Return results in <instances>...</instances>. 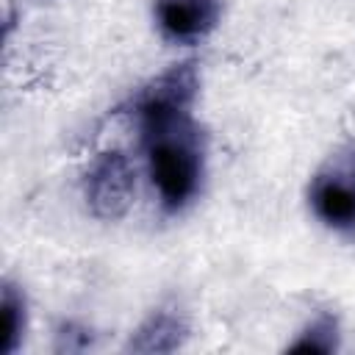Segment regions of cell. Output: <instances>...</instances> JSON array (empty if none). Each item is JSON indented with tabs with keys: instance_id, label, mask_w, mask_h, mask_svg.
Masks as SVG:
<instances>
[{
	"instance_id": "6",
	"label": "cell",
	"mask_w": 355,
	"mask_h": 355,
	"mask_svg": "<svg viewBox=\"0 0 355 355\" xmlns=\"http://www.w3.org/2000/svg\"><path fill=\"white\" fill-rule=\"evenodd\" d=\"M189 336V324L180 313L172 311H155L150 313L128 338L125 349L139 355H158V352H175L183 347Z\"/></svg>"
},
{
	"instance_id": "2",
	"label": "cell",
	"mask_w": 355,
	"mask_h": 355,
	"mask_svg": "<svg viewBox=\"0 0 355 355\" xmlns=\"http://www.w3.org/2000/svg\"><path fill=\"white\" fill-rule=\"evenodd\" d=\"M200 89V72L194 61L172 64L166 72L144 83L133 97H130V111L141 125L172 119L189 114L194 97Z\"/></svg>"
},
{
	"instance_id": "8",
	"label": "cell",
	"mask_w": 355,
	"mask_h": 355,
	"mask_svg": "<svg viewBox=\"0 0 355 355\" xmlns=\"http://www.w3.org/2000/svg\"><path fill=\"white\" fill-rule=\"evenodd\" d=\"M288 352H336L338 349V319L330 313H319L313 322H308L300 336L286 347Z\"/></svg>"
},
{
	"instance_id": "3",
	"label": "cell",
	"mask_w": 355,
	"mask_h": 355,
	"mask_svg": "<svg viewBox=\"0 0 355 355\" xmlns=\"http://www.w3.org/2000/svg\"><path fill=\"white\" fill-rule=\"evenodd\" d=\"M313 214L333 230H355V150L319 169L308 189Z\"/></svg>"
},
{
	"instance_id": "7",
	"label": "cell",
	"mask_w": 355,
	"mask_h": 355,
	"mask_svg": "<svg viewBox=\"0 0 355 355\" xmlns=\"http://www.w3.org/2000/svg\"><path fill=\"white\" fill-rule=\"evenodd\" d=\"M0 313H3V333H0V352L14 355L22 344L25 324H28V302L17 283L3 280L0 288Z\"/></svg>"
},
{
	"instance_id": "4",
	"label": "cell",
	"mask_w": 355,
	"mask_h": 355,
	"mask_svg": "<svg viewBox=\"0 0 355 355\" xmlns=\"http://www.w3.org/2000/svg\"><path fill=\"white\" fill-rule=\"evenodd\" d=\"M136 191V172L119 150L100 153L86 172V205L103 222H116L128 214Z\"/></svg>"
},
{
	"instance_id": "9",
	"label": "cell",
	"mask_w": 355,
	"mask_h": 355,
	"mask_svg": "<svg viewBox=\"0 0 355 355\" xmlns=\"http://www.w3.org/2000/svg\"><path fill=\"white\" fill-rule=\"evenodd\" d=\"M92 347V330L80 322H64L55 333V352H83Z\"/></svg>"
},
{
	"instance_id": "10",
	"label": "cell",
	"mask_w": 355,
	"mask_h": 355,
	"mask_svg": "<svg viewBox=\"0 0 355 355\" xmlns=\"http://www.w3.org/2000/svg\"><path fill=\"white\" fill-rule=\"evenodd\" d=\"M17 25V11H14V0H3V36L8 39L11 31Z\"/></svg>"
},
{
	"instance_id": "5",
	"label": "cell",
	"mask_w": 355,
	"mask_h": 355,
	"mask_svg": "<svg viewBox=\"0 0 355 355\" xmlns=\"http://www.w3.org/2000/svg\"><path fill=\"white\" fill-rule=\"evenodd\" d=\"M153 17L164 39L189 44L200 42L219 25L222 0H155Z\"/></svg>"
},
{
	"instance_id": "1",
	"label": "cell",
	"mask_w": 355,
	"mask_h": 355,
	"mask_svg": "<svg viewBox=\"0 0 355 355\" xmlns=\"http://www.w3.org/2000/svg\"><path fill=\"white\" fill-rule=\"evenodd\" d=\"M141 130H144L150 178L158 191V200L166 211H180L200 189V178H202L200 136L189 114L141 125Z\"/></svg>"
}]
</instances>
